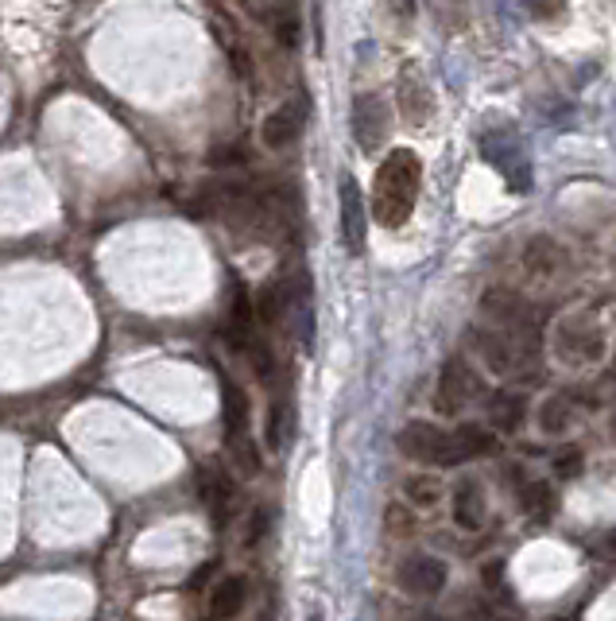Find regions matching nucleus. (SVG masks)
Masks as SVG:
<instances>
[{
  "instance_id": "f257e3e1",
  "label": "nucleus",
  "mask_w": 616,
  "mask_h": 621,
  "mask_svg": "<svg viewBox=\"0 0 616 621\" xmlns=\"http://www.w3.org/2000/svg\"><path fill=\"white\" fill-rule=\"evenodd\" d=\"M481 319H485V334H481V353H485V365L496 377H535L539 369V327H535V314L519 296L512 292H488L481 300Z\"/></svg>"
},
{
  "instance_id": "f03ea898",
  "label": "nucleus",
  "mask_w": 616,
  "mask_h": 621,
  "mask_svg": "<svg viewBox=\"0 0 616 621\" xmlns=\"http://www.w3.org/2000/svg\"><path fill=\"white\" fill-rule=\"evenodd\" d=\"M396 447L407 459L423 462V467H462V462L477 459V454H493L496 439L477 423H465L457 431H442L434 423H407L396 435Z\"/></svg>"
},
{
  "instance_id": "7ed1b4c3",
  "label": "nucleus",
  "mask_w": 616,
  "mask_h": 621,
  "mask_svg": "<svg viewBox=\"0 0 616 621\" xmlns=\"http://www.w3.org/2000/svg\"><path fill=\"white\" fill-rule=\"evenodd\" d=\"M418 187H423V160L411 148H392L388 160L376 168L373 179V214L381 226L400 230L411 218L418 202Z\"/></svg>"
},
{
  "instance_id": "20e7f679",
  "label": "nucleus",
  "mask_w": 616,
  "mask_h": 621,
  "mask_svg": "<svg viewBox=\"0 0 616 621\" xmlns=\"http://www.w3.org/2000/svg\"><path fill=\"white\" fill-rule=\"evenodd\" d=\"M481 156L488 168H496L504 176V183L516 194H527L532 187V168L524 160V144L512 129H485L481 132Z\"/></svg>"
},
{
  "instance_id": "39448f33",
  "label": "nucleus",
  "mask_w": 616,
  "mask_h": 621,
  "mask_svg": "<svg viewBox=\"0 0 616 621\" xmlns=\"http://www.w3.org/2000/svg\"><path fill=\"white\" fill-rule=\"evenodd\" d=\"M481 397H485V381H481L462 358H450L446 365H442L438 392H434L438 412H462V408L477 404Z\"/></svg>"
},
{
  "instance_id": "423d86ee",
  "label": "nucleus",
  "mask_w": 616,
  "mask_h": 621,
  "mask_svg": "<svg viewBox=\"0 0 616 621\" xmlns=\"http://www.w3.org/2000/svg\"><path fill=\"white\" fill-rule=\"evenodd\" d=\"M388 101L376 98V93H361L353 101V140L361 144V152H381V144L388 140Z\"/></svg>"
},
{
  "instance_id": "0eeeda50",
  "label": "nucleus",
  "mask_w": 616,
  "mask_h": 621,
  "mask_svg": "<svg viewBox=\"0 0 616 621\" xmlns=\"http://www.w3.org/2000/svg\"><path fill=\"white\" fill-rule=\"evenodd\" d=\"M337 202H342V238L345 249L353 257L365 253V241H368V210L365 199H361V187L353 176H342V187H337Z\"/></svg>"
},
{
  "instance_id": "6e6552de",
  "label": "nucleus",
  "mask_w": 616,
  "mask_h": 621,
  "mask_svg": "<svg viewBox=\"0 0 616 621\" xmlns=\"http://www.w3.org/2000/svg\"><path fill=\"white\" fill-rule=\"evenodd\" d=\"M303 124H306V98L303 93H295V98H287L280 109H272V113L264 117V124H260V140L280 152V148L295 144Z\"/></svg>"
},
{
  "instance_id": "1a4fd4ad",
  "label": "nucleus",
  "mask_w": 616,
  "mask_h": 621,
  "mask_svg": "<svg viewBox=\"0 0 616 621\" xmlns=\"http://www.w3.org/2000/svg\"><path fill=\"white\" fill-rule=\"evenodd\" d=\"M400 587L418 599H431L446 587V563L434 560V555H407L400 563Z\"/></svg>"
},
{
  "instance_id": "9d476101",
  "label": "nucleus",
  "mask_w": 616,
  "mask_h": 621,
  "mask_svg": "<svg viewBox=\"0 0 616 621\" xmlns=\"http://www.w3.org/2000/svg\"><path fill=\"white\" fill-rule=\"evenodd\" d=\"M396 93H400V113L407 117L411 124H426L434 113V98H431V86H426V78L418 74V70H404L396 82Z\"/></svg>"
},
{
  "instance_id": "9b49d317",
  "label": "nucleus",
  "mask_w": 616,
  "mask_h": 621,
  "mask_svg": "<svg viewBox=\"0 0 616 621\" xmlns=\"http://www.w3.org/2000/svg\"><path fill=\"white\" fill-rule=\"evenodd\" d=\"M199 490H202L205 509H210V513H213V521H225L229 501H233V482H229L225 470L213 467V462H205L202 474H199Z\"/></svg>"
},
{
  "instance_id": "f8f14e48",
  "label": "nucleus",
  "mask_w": 616,
  "mask_h": 621,
  "mask_svg": "<svg viewBox=\"0 0 616 621\" xmlns=\"http://www.w3.org/2000/svg\"><path fill=\"white\" fill-rule=\"evenodd\" d=\"M485 490H481L477 482H457V490H454V521L462 524V529H481L485 524Z\"/></svg>"
},
{
  "instance_id": "ddd939ff",
  "label": "nucleus",
  "mask_w": 616,
  "mask_h": 621,
  "mask_svg": "<svg viewBox=\"0 0 616 621\" xmlns=\"http://www.w3.org/2000/svg\"><path fill=\"white\" fill-rule=\"evenodd\" d=\"M221 420H225V435H244L249 428V397L236 381H225L221 377Z\"/></svg>"
},
{
  "instance_id": "4468645a",
  "label": "nucleus",
  "mask_w": 616,
  "mask_h": 621,
  "mask_svg": "<svg viewBox=\"0 0 616 621\" xmlns=\"http://www.w3.org/2000/svg\"><path fill=\"white\" fill-rule=\"evenodd\" d=\"M241 610H244V579H236V575L221 579L210 594V614L213 618H236Z\"/></svg>"
},
{
  "instance_id": "2eb2a0df",
  "label": "nucleus",
  "mask_w": 616,
  "mask_h": 621,
  "mask_svg": "<svg viewBox=\"0 0 616 621\" xmlns=\"http://www.w3.org/2000/svg\"><path fill=\"white\" fill-rule=\"evenodd\" d=\"M488 420L501 431H516L524 423V400L512 392H496V397H488Z\"/></svg>"
},
{
  "instance_id": "dca6fc26",
  "label": "nucleus",
  "mask_w": 616,
  "mask_h": 621,
  "mask_svg": "<svg viewBox=\"0 0 616 621\" xmlns=\"http://www.w3.org/2000/svg\"><path fill=\"white\" fill-rule=\"evenodd\" d=\"M252 319H256V308H252V300H249V292H244V284L236 280V284H233V303H229V330H233L236 342H249Z\"/></svg>"
},
{
  "instance_id": "f3484780",
  "label": "nucleus",
  "mask_w": 616,
  "mask_h": 621,
  "mask_svg": "<svg viewBox=\"0 0 616 621\" xmlns=\"http://www.w3.org/2000/svg\"><path fill=\"white\" fill-rule=\"evenodd\" d=\"M404 493H407V501H415V505L434 509L442 501V482L434 474H415V478H407Z\"/></svg>"
},
{
  "instance_id": "a211bd4d",
  "label": "nucleus",
  "mask_w": 616,
  "mask_h": 621,
  "mask_svg": "<svg viewBox=\"0 0 616 621\" xmlns=\"http://www.w3.org/2000/svg\"><path fill=\"white\" fill-rule=\"evenodd\" d=\"M431 12L442 23V31H450V36L465 28V0H431Z\"/></svg>"
},
{
  "instance_id": "6ab92c4d",
  "label": "nucleus",
  "mask_w": 616,
  "mask_h": 621,
  "mask_svg": "<svg viewBox=\"0 0 616 621\" xmlns=\"http://www.w3.org/2000/svg\"><path fill=\"white\" fill-rule=\"evenodd\" d=\"M287 435H291V412H287V404H283V400H275L272 415H267V447H272V451H280V447L287 443Z\"/></svg>"
},
{
  "instance_id": "aec40b11",
  "label": "nucleus",
  "mask_w": 616,
  "mask_h": 621,
  "mask_svg": "<svg viewBox=\"0 0 616 621\" xmlns=\"http://www.w3.org/2000/svg\"><path fill=\"white\" fill-rule=\"evenodd\" d=\"M229 447H233V459H236V467H241V474H249V478L260 474V451L249 435H233Z\"/></svg>"
},
{
  "instance_id": "412c9836",
  "label": "nucleus",
  "mask_w": 616,
  "mask_h": 621,
  "mask_svg": "<svg viewBox=\"0 0 616 621\" xmlns=\"http://www.w3.org/2000/svg\"><path fill=\"white\" fill-rule=\"evenodd\" d=\"M272 23H275V36H280V43H287V47L299 43V16H295V8H280Z\"/></svg>"
},
{
  "instance_id": "4be33fe9",
  "label": "nucleus",
  "mask_w": 616,
  "mask_h": 621,
  "mask_svg": "<svg viewBox=\"0 0 616 621\" xmlns=\"http://www.w3.org/2000/svg\"><path fill=\"white\" fill-rule=\"evenodd\" d=\"M566 420H570V408H566V400H551L547 408H543V431H563Z\"/></svg>"
},
{
  "instance_id": "5701e85b",
  "label": "nucleus",
  "mask_w": 616,
  "mask_h": 621,
  "mask_svg": "<svg viewBox=\"0 0 616 621\" xmlns=\"http://www.w3.org/2000/svg\"><path fill=\"white\" fill-rule=\"evenodd\" d=\"M384 521H388V529L396 532V537H407V532L415 529V521H411V513H407L404 505H400V501H396V505H388V513H384Z\"/></svg>"
},
{
  "instance_id": "b1692460",
  "label": "nucleus",
  "mask_w": 616,
  "mask_h": 621,
  "mask_svg": "<svg viewBox=\"0 0 616 621\" xmlns=\"http://www.w3.org/2000/svg\"><path fill=\"white\" fill-rule=\"evenodd\" d=\"M555 470H558L563 478H574V474H578V470H582V451H578V447H566V451L555 459Z\"/></svg>"
},
{
  "instance_id": "393cba45",
  "label": "nucleus",
  "mask_w": 616,
  "mask_h": 621,
  "mask_svg": "<svg viewBox=\"0 0 616 621\" xmlns=\"http://www.w3.org/2000/svg\"><path fill=\"white\" fill-rule=\"evenodd\" d=\"M527 509H535V513H543V509H547V513H551V490H547V485H532V490H527Z\"/></svg>"
},
{
  "instance_id": "a878e982",
  "label": "nucleus",
  "mask_w": 616,
  "mask_h": 621,
  "mask_svg": "<svg viewBox=\"0 0 616 621\" xmlns=\"http://www.w3.org/2000/svg\"><path fill=\"white\" fill-rule=\"evenodd\" d=\"M566 0H527V8H532L535 16H558L563 12Z\"/></svg>"
},
{
  "instance_id": "bb28decb",
  "label": "nucleus",
  "mask_w": 616,
  "mask_h": 621,
  "mask_svg": "<svg viewBox=\"0 0 616 621\" xmlns=\"http://www.w3.org/2000/svg\"><path fill=\"white\" fill-rule=\"evenodd\" d=\"M264 529H267V513H256V517H252V524H249V540H252V544L264 537Z\"/></svg>"
},
{
  "instance_id": "cd10ccee",
  "label": "nucleus",
  "mask_w": 616,
  "mask_h": 621,
  "mask_svg": "<svg viewBox=\"0 0 616 621\" xmlns=\"http://www.w3.org/2000/svg\"><path fill=\"white\" fill-rule=\"evenodd\" d=\"M415 4L418 0H392V8H396L400 16H415Z\"/></svg>"
}]
</instances>
